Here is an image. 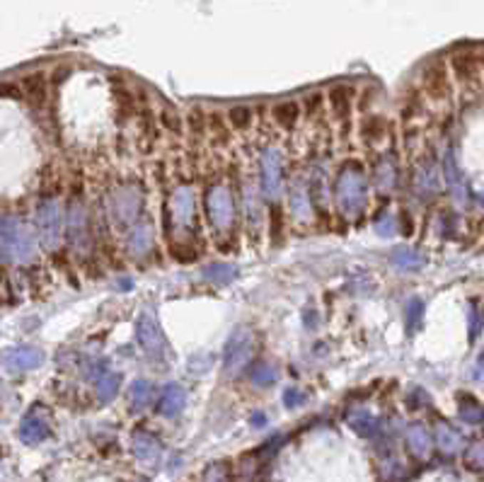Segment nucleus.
Instances as JSON below:
<instances>
[{
    "mask_svg": "<svg viewBox=\"0 0 484 482\" xmlns=\"http://www.w3.org/2000/svg\"><path fill=\"white\" fill-rule=\"evenodd\" d=\"M424 88L428 97L433 100H443L450 95V83H448V63L446 61H433L424 71Z\"/></svg>",
    "mask_w": 484,
    "mask_h": 482,
    "instance_id": "nucleus-1",
    "label": "nucleus"
},
{
    "mask_svg": "<svg viewBox=\"0 0 484 482\" xmlns=\"http://www.w3.org/2000/svg\"><path fill=\"white\" fill-rule=\"evenodd\" d=\"M448 63H450L453 73H455L460 81L480 78V71H482V56H480V51H475V53H470V51L453 53Z\"/></svg>",
    "mask_w": 484,
    "mask_h": 482,
    "instance_id": "nucleus-2",
    "label": "nucleus"
},
{
    "mask_svg": "<svg viewBox=\"0 0 484 482\" xmlns=\"http://www.w3.org/2000/svg\"><path fill=\"white\" fill-rule=\"evenodd\" d=\"M20 88H22V93L27 95V100H32L34 105H44V100H46V76L44 73L24 76Z\"/></svg>",
    "mask_w": 484,
    "mask_h": 482,
    "instance_id": "nucleus-3",
    "label": "nucleus"
},
{
    "mask_svg": "<svg viewBox=\"0 0 484 482\" xmlns=\"http://www.w3.org/2000/svg\"><path fill=\"white\" fill-rule=\"evenodd\" d=\"M351 97H354V90L346 88V85H336V88L329 93V102H332V109L339 117H344L349 114V109H351Z\"/></svg>",
    "mask_w": 484,
    "mask_h": 482,
    "instance_id": "nucleus-4",
    "label": "nucleus"
},
{
    "mask_svg": "<svg viewBox=\"0 0 484 482\" xmlns=\"http://www.w3.org/2000/svg\"><path fill=\"white\" fill-rule=\"evenodd\" d=\"M298 112H300V109H298L296 102H284V105H279L277 109H274V114H277V119H279L281 126H293V124H296Z\"/></svg>",
    "mask_w": 484,
    "mask_h": 482,
    "instance_id": "nucleus-5",
    "label": "nucleus"
},
{
    "mask_svg": "<svg viewBox=\"0 0 484 482\" xmlns=\"http://www.w3.org/2000/svg\"><path fill=\"white\" fill-rule=\"evenodd\" d=\"M230 121H232V126H237V129H244V126L249 124V109L247 107H235L230 112Z\"/></svg>",
    "mask_w": 484,
    "mask_h": 482,
    "instance_id": "nucleus-6",
    "label": "nucleus"
},
{
    "mask_svg": "<svg viewBox=\"0 0 484 482\" xmlns=\"http://www.w3.org/2000/svg\"><path fill=\"white\" fill-rule=\"evenodd\" d=\"M320 105H322V95H320V93L305 97V107H308V112H312V109H317Z\"/></svg>",
    "mask_w": 484,
    "mask_h": 482,
    "instance_id": "nucleus-7",
    "label": "nucleus"
}]
</instances>
